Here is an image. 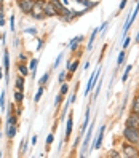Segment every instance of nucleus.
I'll list each match as a JSON object with an SVG mask.
<instances>
[{"instance_id": "b1692460", "label": "nucleus", "mask_w": 139, "mask_h": 158, "mask_svg": "<svg viewBox=\"0 0 139 158\" xmlns=\"http://www.w3.org/2000/svg\"><path fill=\"white\" fill-rule=\"evenodd\" d=\"M43 93H45V86L39 85V88H37V93L34 94V102H35V104H37V102H40V99H42V96H43Z\"/></svg>"}, {"instance_id": "4be33fe9", "label": "nucleus", "mask_w": 139, "mask_h": 158, "mask_svg": "<svg viewBox=\"0 0 139 158\" xmlns=\"http://www.w3.org/2000/svg\"><path fill=\"white\" fill-rule=\"evenodd\" d=\"M0 110L6 112V93H5V89L0 91Z\"/></svg>"}, {"instance_id": "20e7f679", "label": "nucleus", "mask_w": 139, "mask_h": 158, "mask_svg": "<svg viewBox=\"0 0 139 158\" xmlns=\"http://www.w3.org/2000/svg\"><path fill=\"white\" fill-rule=\"evenodd\" d=\"M99 73H101V66H98L95 70H93V73L90 75V80H88V83H86V88H85V96L88 98V94L95 89V86H96V83H98V77H99Z\"/></svg>"}, {"instance_id": "473e14b6", "label": "nucleus", "mask_w": 139, "mask_h": 158, "mask_svg": "<svg viewBox=\"0 0 139 158\" xmlns=\"http://www.w3.org/2000/svg\"><path fill=\"white\" fill-rule=\"evenodd\" d=\"M62 101H64V96L61 94V93H58V96H56V99H54V109H59L61 107V104H62Z\"/></svg>"}, {"instance_id": "423d86ee", "label": "nucleus", "mask_w": 139, "mask_h": 158, "mask_svg": "<svg viewBox=\"0 0 139 158\" xmlns=\"http://www.w3.org/2000/svg\"><path fill=\"white\" fill-rule=\"evenodd\" d=\"M106 125H101V128H99V131H98V134H96V137H95V142L91 144V147H90V150H99L101 147H103V141H104V133H106Z\"/></svg>"}, {"instance_id": "cd10ccee", "label": "nucleus", "mask_w": 139, "mask_h": 158, "mask_svg": "<svg viewBox=\"0 0 139 158\" xmlns=\"http://www.w3.org/2000/svg\"><path fill=\"white\" fill-rule=\"evenodd\" d=\"M62 59H64V53L61 51L58 56H56V59H54V62H53V69H58L59 66H61V62H62Z\"/></svg>"}, {"instance_id": "7c9ffc66", "label": "nucleus", "mask_w": 139, "mask_h": 158, "mask_svg": "<svg viewBox=\"0 0 139 158\" xmlns=\"http://www.w3.org/2000/svg\"><path fill=\"white\" fill-rule=\"evenodd\" d=\"M29 59H31V58L27 56L24 51H19V54H18V62H26V64H27V62H29Z\"/></svg>"}, {"instance_id": "49530a36", "label": "nucleus", "mask_w": 139, "mask_h": 158, "mask_svg": "<svg viewBox=\"0 0 139 158\" xmlns=\"http://www.w3.org/2000/svg\"><path fill=\"white\" fill-rule=\"evenodd\" d=\"M61 2H62L64 5H66V6H69V0H61Z\"/></svg>"}, {"instance_id": "58836bf2", "label": "nucleus", "mask_w": 139, "mask_h": 158, "mask_svg": "<svg viewBox=\"0 0 139 158\" xmlns=\"http://www.w3.org/2000/svg\"><path fill=\"white\" fill-rule=\"evenodd\" d=\"M23 112H24V107H23V106H18V107H16V110H15V114H16L18 117H21V115H23Z\"/></svg>"}, {"instance_id": "f257e3e1", "label": "nucleus", "mask_w": 139, "mask_h": 158, "mask_svg": "<svg viewBox=\"0 0 139 158\" xmlns=\"http://www.w3.org/2000/svg\"><path fill=\"white\" fill-rule=\"evenodd\" d=\"M122 139L133 145L139 147V128H129V126H123L122 131Z\"/></svg>"}, {"instance_id": "0eeeda50", "label": "nucleus", "mask_w": 139, "mask_h": 158, "mask_svg": "<svg viewBox=\"0 0 139 158\" xmlns=\"http://www.w3.org/2000/svg\"><path fill=\"white\" fill-rule=\"evenodd\" d=\"M29 16L32 18L34 21H43V19H46V15H45L43 6L39 5V3H35V5H34V8H32V11H31Z\"/></svg>"}, {"instance_id": "aec40b11", "label": "nucleus", "mask_w": 139, "mask_h": 158, "mask_svg": "<svg viewBox=\"0 0 139 158\" xmlns=\"http://www.w3.org/2000/svg\"><path fill=\"white\" fill-rule=\"evenodd\" d=\"M98 34H99V29H95V31L91 32L90 40H88V45H86V51H91V50H93V45H95V40H96Z\"/></svg>"}, {"instance_id": "ddd939ff", "label": "nucleus", "mask_w": 139, "mask_h": 158, "mask_svg": "<svg viewBox=\"0 0 139 158\" xmlns=\"http://www.w3.org/2000/svg\"><path fill=\"white\" fill-rule=\"evenodd\" d=\"M18 126L19 125H5V136H6V139H15L16 137Z\"/></svg>"}, {"instance_id": "3c124183", "label": "nucleus", "mask_w": 139, "mask_h": 158, "mask_svg": "<svg viewBox=\"0 0 139 158\" xmlns=\"http://www.w3.org/2000/svg\"><path fill=\"white\" fill-rule=\"evenodd\" d=\"M15 2H18V0H15Z\"/></svg>"}, {"instance_id": "e433bc0d", "label": "nucleus", "mask_w": 139, "mask_h": 158, "mask_svg": "<svg viewBox=\"0 0 139 158\" xmlns=\"http://www.w3.org/2000/svg\"><path fill=\"white\" fill-rule=\"evenodd\" d=\"M129 43H131V37H125L123 39V43H122V50H128V46H129Z\"/></svg>"}, {"instance_id": "c756f323", "label": "nucleus", "mask_w": 139, "mask_h": 158, "mask_svg": "<svg viewBox=\"0 0 139 158\" xmlns=\"http://www.w3.org/2000/svg\"><path fill=\"white\" fill-rule=\"evenodd\" d=\"M58 81H59V85L64 81H67V69H64L59 72V75H58Z\"/></svg>"}, {"instance_id": "f704fd0d", "label": "nucleus", "mask_w": 139, "mask_h": 158, "mask_svg": "<svg viewBox=\"0 0 139 158\" xmlns=\"http://www.w3.org/2000/svg\"><path fill=\"white\" fill-rule=\"evenodd\" d=\"M107 156L109 158H120V156H122V152H120V150H117V148H112V150H110L109 153H107Z\"/></svg>"}, {"instance_id": "f3484780", "label": "nucleus", "mask_w": 139, "mask_h": 158, "mask_svg": "<svg viewBox=\"0 0 139 158\" xmlns=\"http://www.w3.org/2000/svg\"><path fill=\"white\" fill-rule=\"evenodd\" d=\"M24 86H26V77L23 75H18L15 77V89H19V91H24Z\"/></svg>"}, {"instance_id": "9b49d317", "label": "nucleus", "mask_w": 139, "mask_h": 158, "mask_svg": "<svg viewBox=\"0 0 139 158\" xmlns=\"http://www.w3.org/2000/svg\"><path fill=\"white\" fill-rule=\"evenodd\" d=\"M83 40H85V35H77V37H74V39L67 43V46H69V50H70L72 54L78 50V46H80V43H82Z\"/></svg>"}, {"instance_id": "bb28decb", "label": "nucleus", "mask_w": 139, "mask_h": 158, "mask_svg": "<svg viewBox=\"0 0 139 158\" xmlns=\"http://www.w3.org/2000/svg\"><path fill=\"white\" fill-rule=\"evenodd\" d=\"M54 142V133H50L48 136H46V139H45V145H46V150H50V147H51V144Z\"/></svg>"}, {"instance_id": "c9c22d12", "label": "nucleus", "mask_w": 139, "mask_h": 158, "mask_svg": "<svg viewBox=\"0 0 139 158\" xmlns=\"http://www.w3.org/2000/svg\"><path fill=\"white\" fill-rule=\"evenodd\" d=\"M43 45H45V40L42 39V37H37V46H35V50L40 51V50L43 48Z\"/></svg>"}, {"instance_id": "412c9836", "label": "nucleus", "mask_w": 139, "mask_h": 158, "mask_svg": "<svg viewBox=\"0 0 139 158\" xmlns=\"http://www.w3.org/2000/svg\"><path fill=\"white\" fill-rule=\"evenodd\" d=\"M50 77H51V70L45 72L43 75L39 78V81H37V83H39V85H42V86H46V85H48V81H50Z\"/></svg>"}, {"instance_id": "6e6552de", "label": "nucleus", "mask_w": 139, "mask_h": 158, "mask_svg": "<svg viewBox=\"0 0 139 158\" xmlns=\"http://www.w3.org/2000/svg\"><path fill=\"white\" fill-rule=\"evenodd\" d=\"M74 133V115L72 112H69L67 115V122H66V133H64V142H69Z\"/></svg>"}, {"instance_id": "72a5a7b5", "label": "nucleus", "mask_w": 139, "mask_h": 158, "mask_svg": "<svg viewBox=\"0 0 139 158\" xmlns=\"http://www.w3.org/2000/svg\"><path fill=\"white\" fill-rule=\"evenodd\" d=\"M27 147H29V141H27V139H24V141L21 142V148H19L21 155H26V153H27Z\"/></svg>"}, {"instance_id": "1a4fd4ad", "label": "nucleus", "mask_w": 139, "mask_h": 158, "mask_svg": "<svg viewBox=\"0 0 139 158\" xmlns=\"http://www.w3.org/2000/svg\"><path fill=\"white\" fill-rule=\"evenodd\" d=\"M125 126L129 128H139V115L134 112H129L125 118Z\"/></svg>"}, {"instance_id": "a878e982", "label": "nucleus", "mask_w": 139, "mask_h": 158, "mask_svg": "<svg viewBox=\"0 0 139 158\" xmlns=\"http://www.w3.org/2000/svg\"><path fill=\"white\" fill-rule=\"evenodd\" d=\"M131 70H133V64H128L126 69H125V72H123V75H122V81H123V83H126V80L129 78V73H131Z\"/></svg>"}, {"instance_id": "c03bdc74", "label": "nucleus", "mask_w": 139, "mask_h": 158, "mask_svg": "<svg viewBox=\"0 0 139 158\" xmlns=\"http://www.w3.org/2000/svg\"><path fill=\"white\" fill-rule=\"evenodd\" d=\"M5 78V70H3V66H0V80Z\"/></svg>"}, {"instance_id": "8fccbe9b", "label": "nucleus", "mask_w": 139, "mask_h": 158, "mask_svg": "<svg viewBox=\"0 0 139 158\" xmlns=\"http://www.w3.org/2000/svg\"><path fill=\"white\" fill-rule=\"evenodd\" d=\"M2 89H3V88H2V86H0V91H2Z\"/></svg>"}, {"instance_id": "2f4dec72", "label": "nucleus", "mask_w": 139, "mask_h": 158, "mask_svg": "<svg viewBox=\"0 0 139 158\" xmlns=\"http://www.w3.org/2000/svg\"><path fill=\"white\" fill-rule=\"evenodd\" d=\"M69 89H70V86L67 85V81H64V83H61V89H59V93H61V94H62L64 98H66V94H67V93H69Z\"/></svg>"}, {"instance_id": "09e8293b", "label": "nucleus", "mask_w": 139, "mask_h": 158, "mask_svg": "<svg viewBox=\"0 0 139 158\" xmlns=\"http://www.w3.org/2000/svg\"><path fill=\"white\" fill-rule=\"evenodd\" d=\"M0 3H3V0H0Z\"/></svg>"}, {"instance_id": "5701e85b", "label": "nucleus", "mask_w": 139, "mask_h": 158, "mask_svg": "<svg viewBox=\"0 0 139 158\" xmlns=\"http://www.w3.org/2000/svg\"><path fill=\"white\" fill-rule=\"evenodd\" d=\"M18 120H19V117H18L16 114H10V115H6L5 125H19V123H18Z\"/></svg>"}, {"instance_id": "f8f14e48", "label": "nucleus", "mask_w": 139, "mask_h": 158, "mask_svg": "<svg viewBox=\"0 0 139 158\" xmlns=\"http://www.w3.org/2000/svg\"><path fill=\"white\" fill-rule=\"evenodd\" d=\"M43 10H45V15H46V18H59V13H58V10H56V8H54V6L50 3V0L45 3Z\"/></svg>"}, {"instance_id": "4468645a", "label": "nucleus", "mask_w": 139, "mask_h": 158, "mask_svg": "<svg viewBox=\"0 0 139 158\" xmlns=\"http://www.w3.org/2000/svg\"><path fill=\"white\" fill-rule=\"evenodd\" d=\"M75 3H78V5H82L83 8H88V10L91 11L93 8H96L98 6V0H75Z\"/></svg>"}, {"instance_id": "39448f33", "label": "nucleus", "mask_w": 139, "mask_h": 158, "mask_svg": "<svg viewBox=\"0 0 139 158\" xmlns=\"http://www.w3.org/2000/svg\"><path fill=\"white\" fill-rule=\"evenodd\" d=\"M16 5L19 8V11L23 13V16H29L35 5V0H18Z\"/></svg>"}, {"instance_id": "a18cd8bd", "label": "nucleus", "mask_w": 139, "mask_h": 158, "mask_svg": "<svg viewBox=\"0 0 139 158\" xmlns=\"http://www.w3.org/2000/svg\"><path fill=\"white\" fill-rule=\"evenodd\" d=\"M134 42L139 43V31H137V34H136V37H134Z\"/></svg>"}, {"instance_id": "dca6fc26", "label": "nucleus", "mask_w": 139, "mask_h": 158, "mask_svg": "<svg viewBox=\"0 0 139 158\" xmlns=\"http://www.w3.org/2000/svg\"><path fill=\"white\" fill-rule=\"evenodd\" d=\"M16 69H18V73L23 77H27V75H31V70H29V66H27L26 62H18L16 64Z\"/></svg>"}, {"instance_id": "2eb2a0df", "label": "nucleus", "mask_w": 139, "mask_h": 158, "mask_svg": "<svg viewBox=\"0 0 139 158\" xmlns=\"http://www.w3.org/2000/svg\"><path fill=\"white\" fill-rule=\"evenodd\" d=\"M27 66H29V70H31V77L35 78V75H37V67H39V59H37V58H31L29 62H27Z\"/></svg>"}, {"instance_id": "a211bd4d", "label": "nucleus", "mask_w": 139, "mask_h": 158, "mask_svg": "<svg viewBox=\"0 0 139 158\" xmlns=\"http://www.w3.org/2000/svg\"><path fill=\"white\" fill-rule=\"evenodd\" d=\"M13 99L16 102V106H24V91L15 89L13 91Z\"/></svg>"}, {"instance_id": "79ce46f5", "label": "nucleus", "mask_w": 139, "mask_h": 158, "mask_svg": "<svg viewBox=\"0 0 139 158\" xmlns=\"http://www.w3.org/2000/svg\"><path fill=\"white\" fill-rule=\"evenodd\" d=\"M98 29H99V32H104V31L107 29V23H103V24H101V26L98 27Z\"/></svg>"}, {"instance_id": "9d476101", "label": "nucleus", "mask_w": 139, "mask_h": 158, "mask_svg": "<svg viewBox=\"0 0 139 158\" xmlns=\"http://www.w3.org/2000/svg\"><path fill=\"white\" fill-rule=\"evenodd\" d=\"M90 123H91V110H90V107H88L86 112H85V120H83V123H82V126H80V129H78V134H80L82 137H83V134L86 133Z\"/></svg>"}, {"instance_id": "6ab92c4d", "label": "nucleus", "mask_w": 139, "mask_h": 158, "mask_svg": "<svg viewBox=\"0 0 139 158\" xmlns=\"http://www.w3.org/2000/svg\"><path fill=\"white\" fill-rule=\"evenodd\" d=\"M129 112H134L139 115V93L131 99V104H129Z\"/></svg>"}, {"instance_id": "c85d7f7f", "label": "nucleus", "mask_w": 139, "mask_h": 158, "mask_svg": "<svg viewBox=\"0 0 139 158\" xmlns=\"http://www.w3.org/2000/svg\"><path fill=\"white\" fill-rule=\"evenodd\" d=\"M8 24H10V31H11V34H15V31H16V18H15L13 13H11V16H10V19H8Z\"/></svg>"}, {"instance_id": "7ed1b4c3", "label": "nucleus", "mask_w": 139, "mask_h": 158, "mask_svg": "<svg viewBox=\"0 0 139 158\" xmlns=\"http://www.w3.org/2000/svg\"><path fill=\"white\" fill-rule=\"evenodd\" d=\"M3 70H5V83L10 85V70H11V59H10V50L3 48Z\"/></svg>"}, {"instance_id": "a19ab883", "label": "nucleus", "mask_w": 139, "mask_h": 158, "mask_svg": "<svg viewBox=\"0 0 139 158\" xmlns=\"http://www.w3.org/2000/svg\"><path fill=\"white\" fill-rule=\"evenodd\" d=\"M0 43H2L3 46H5V43H6V34H5V32L0 34Z\"/></svg>"}, {"instance_id": "de8ad7c7", "label": "nucleus", "mask_w": 139, "mask_h": 158, "mask_svg": "<svg viewBox=\"0 0 139 158\" xmlns=\"http://www.w3.org/2000/svg\"><path fill=\"white\" fill-rule=\"evenodd\" d=\"M2 134H3V133H2V129H0V139H2Z\"/></svg>"}, {"instance_id": "393cba45", "label": "nucleus", "mask_w": 139, "mask_h": 158, "mask_svg": "<svg viewBox=\"0 0 139 158\" xmlns=\"http://www.w3.org/2000/svg\"><path fill=\"white\" fill-rule=\"evenodd\" d=\"M125 59H126V50H122V51L118 53V56H117V67L123 66Z\"/></svg>"}, {"instance_id": "ea45409f", "label": "nucleus", "mask_w": 139, "mask_h": 158, "mask_svg": "<svg viewBox=\"0 0 139 158\" xmlns=\"http://www.w3.org/2000/svg\"><path fill=\"white\" fill-rule=\"evenodd\" d=\"M126 3H128V0H122V2H120V5H118V11H123L125 6H126Z\"/></svg>"}, {"instance_id": "f03ea898", "label": "nucleus", "mask_w": 139, "mask_h": 158, "mask_svg": "<svg viewBox=\"0 0 139 158\" xmlns=\"http://www.w3.org/2000/svg\"><path fill=\"white\" fill-rule=\"evenodd\" d=\"M120 152H122V156H125V158H139V147L129 144L126 141L122 142Z\"/></svg>"}, {"instance_id": "4c0bfd02", "label": "nucleus", "mask_w": 139, "mask_h": 158, "mask_svg": "<svg viewBox=\"0 0 139 158\" xmlns=\"http://www.w3.org/2000/svg\"><path fill=\"white\" fill-rule=\"evenodd\" d=\"M24 34H29V35H35L37 37V29H35V27H26Z\"/></svg>"}, {"instance_id": "37998d69", "label": "nucleus", "mask_w": 139, "mask_h": 158, "mask_svg": "<svg viewBox=\"0 0 139 158\" xmlns=\"http://www.w3.org/2000/svg\"><path fill=\"white\" fill-rule=\"evenodd\" d=\"M37 139H39V136L34 134V136H32V139H31V145H35V144H37Z\"/></svg>"}]
</instances>
